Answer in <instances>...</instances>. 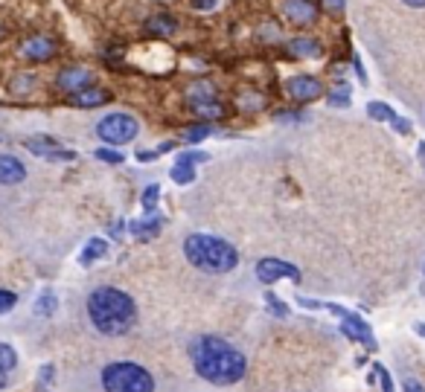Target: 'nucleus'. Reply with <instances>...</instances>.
<instances>
[{
  "mask_svg": "<svg viewBox=\"0 0 425 392\" xmlns=\"http://www.w3.org/2000/svg\"><path fill=\"white\" fill-rule=\"evenodd\" d=\"M323 9L329 15H341L344 12V0H323Z\"/></svg>",
  "mask_w": 425,
  "mask_h": 392,
  "instance_id": "33",
  "label": "nucleus"
},
{
  "mask_svg": "<svg viewBox=\"0 0 425 392\" xmlns=\"http://www.w3.org/2000/svg\"><path fill=\"white\" fill-rule=\"evenodd\" d=\"M172 180L190 186V183L196 180V169H193L190 163H175V166H172Z\"/></svg>",
  "mask_w": 425,
  "mask_h": 392,
  "instance_id": "20",
  "label": "nucleus"
},
{
  "mask_svg": "<svg viewBox=\"0 0 425 392\" xmlns=\"http://www.w3.org/2000/svg\"><path fill=\"white\" fill-rule=\"evenodd\" d=\"M90 82H93V70H88V67H64V70L59 73V87H61L64 93L85 90Z\"/></svg>",
  "mask_w": 425,
  "mask_h": 392,
  "instance_id": "11",
  "label": "nucleus"
},
{
  "mask_svg": "<svg viewBox=\"0 0 425 392\" xmlns=\"http://www.w3.org/2000/svg\"><path fill=\"white\" fill-rule=\"evenodd\" d=\"M97 134L102 142L108 145H123V142H131L137 137V119L128 116V114H111L105 116L100 125H97Z\"/></svg>",
  "mask_w": 425,
  "mask_h": 392,
  "instance_id": "6",
  "label": "nucleus"
},
{
  "mask_svg": "<svg viewBox=\"0 0 425 392\" xmlns=\"http://www.w3.org/2000/svg\"><path fill=\"white\" fill-rule=\"evenodd\" d=\"M282 15H286L292 23H315L318 6L312 0H286V4H282Z\"/></svg>",
  "mask_w": 425,
  "mask_h": 392,
  "instance_id": "12",
  "label": "nucleus"
},
{
  "mask_svg": "<svg viewBox=\"0 0 425 392\" xmlns=\"http://www.w3.org/2000/svg\"><path fill=\"white\" fill-rule=\"evenodd\" d=\"M27 149H30L32 154L50 157L53 152H59V140H56V137H32V140H27Z\"/></svg>",
  "mask_w": 425,
  "mask_h": 392,
  "instance_id": "18",
  "label": "nucleus"
},
{
  "mask_svg": "<svg viewBox=\"0 0 425 392\" xmlns=\"http://www.w3.org/2000/svg\"><path fill=\"white\" fill-rule=\"evenodd\" d=\"M111 99L108 90H100V87H85V90H76L70 93V102H73L76 108H100Z\"/></svg>",
  "mask_w": 425,
  "mask_h": 392,
  "instance_id": "14",
  "label": "nucleus"
},
{
  "mask_svg": "<svg viewBox=\"0 0 425 392\" xmlns=\"http://www.w3.org/2000/svg\"><path fill=\"white\" fill-rule=\"evenodd\" d=\"M56 308H59V300H56V293H50V290H44L41 297H38L35 314H38V317H50V314H56Z\"/></svg>",
  "mask_w": 425,
  "mask_h": 392,
  "instance_id": "19",
  "label": "nucleus"
},
{
  "mask_svg": "<svg viewBox=\"0 0 425 392\" xmlns=\"http://www.w3.org/2000/svg\"><path fill=\"white\" fill-rule=\"evenodd\" d=\"M20 56L27 61H50L56 56V41L47 35H32L20 44Z\"/></svg>",
  "mask_w": 425,
  "mask_h": 392,
  "instance_id": "10",
  "label": "nucleus"
},
{
  "mask_svg": "<svg viewBox=\"0 0 425 392\" xmlns=\"http://www.w3.org/2000/svg\"><path fill=\"white\" fill-rule=\"evenodd\" d=\"M23 178H27V166L12 154H0V183L12 186V183H20Z\"/></svg>",
  "mask_w": 425,
  "mask_h": 392,
  "instance_id": "13",
  "label": "nucleus"
},
{
  "mask_svg": "<svg viewBox=\"0 0 425 392\" xmlns=\"http://www.w3.org/2000/svg\"><path fill=\"white\" fill-rule=\"evenodd\" d=\"M256 276H259V282H265V285H274V282H280V279L297 282V279H300V271H297L294 264H289V262L268 256V259H263V262H256Z\"/></svg>",
  "mask_w": 425,
  "mask_h": 392,
  "instance_id": "8",
  "label": "nucleus"
},
{
  "mask_svg": "<svg viewBox=\"0 0 425 392\" xmlns=\"http://www.w3.org/2000/svg\"><path fill=\"white\" fill-rule=\"evenodd\" d=\"M373 378H379L382 381V392H393V384H390V375H388V369H385V366H379V363H376L373 366Z\"/></svg>",
  "mask_w": 425,
  "mask_h": 392,
  "instance_id": "28",
  "label": "nucleus"
},
{
  "mask_svg": "<svg viewBox=\"0 0 425 392\" xmlns=\"http://www.w3.org/2000/svg\"><path fill=\"white\" fill-rule=\"evenodd\" d=\"M289 53L297 59H318L321 44L315 38H294V41H289Z\"/></svg>",
  "mask_w": 425,
  "mask_h": 392,
  "instance_id": "15",
  "label": "nucleus"
},
{
  "mask_svg": "<svg viewBox=\"0 0 425 392\" xmlns=\"http://www.w3.org/2000/svg\"><path fill=\"white\" fill-rule=\"evenodd\" d=\"M193 363L196 372L210 384H236L245 375V355L233 349L222 337H201L193 346Z\"/></svg>",
  "mask_w": 425,
  "mask_h": 392,
  "instance_id": "1",
  "label": "nucleus"
},
{
  "mask_svg": "<svg viewBox=\"0 0 425 392\" xmlns=\"http://www.w3.org/2000/svg\"><path fill=\"white\" fill-rule=\"evenodd\" d=\"M4 35H6V30H4V27H0V38H4Z\"/></svg>",
  "mask_w": 425,
  "mask_h": 392,
  "instance_id": "40",
  "label": "nucleus"
},
{
  "mask_svg": "<svg viewBox=\"0 0 425 392\" xmlns=\"http://www.w3.org/2000/svg\"><path fill=\"white\" fill-rule=\"evenodd\" d=\"M390 125H393L396 131H402V134H411V122H405L402 116H396V114H393V119H390Z\"/></svg>",
  "mask_w": 425,
  "mask_h": 392,
  "instance_id": "34",
  "label": "nucleus"
},
{
  "mask_svg": "<svg viewBox=\"0 0 425 392\" xmlns=\"http://www.w3.org/2000/svg\"><path fill=\"white\" fill-rule=\"evenodd\" d=\"M88 317H90V323L97 326V331L116 337L131 329L137 308L128 293L116 290V288H100L88 297Z\"/></svg>",
  "mask_w": 425,
  "mask_h": 392,
  "instance_id": "2",
  "label": "nucleus"
},
{
  "mask_svg": "<svg viewBox=\"0 0 425 392\" xmlns=\"http://www.w3.org/2000/svg\"><path fill=\"white\" fill-rule=\"evenodd\" d=\"M186 99H190L193 111L204 119H210V116L216 119V116L225 114V108L219 102V93H216V85L207 82V79H198V82H193L190 87H186Z\"/></svg>",
  "mask_w": 425,
  "mask_h": 392,
  "instance_id": "5",
  "label": "nucleus"
},
{
  "mask_svg": "<svg viewBox=\"0 0 425 392\" xmlns=\"http://www.w3.org/2000/svg\"><path fill=\"white\" fill-rule=\"evenodd\" d=\"M32 85H35V79H32V76H27V73H23V76H18V79L12 82V93L23 96V93H30V90H32Z\"/></svg>",
  "mask_w": 425,
  "mask_h": 392,
  "instance_id": "26",
  "label": "nucleus"
},
{
  "mask_svg": "<svg viewBox=\"0 0 425 392\" xmlns=\"http://www.w3.org/2000/svg\"><path fill=\"white\" fill-rule=\"evenodd\" d=\"M9 384V378H6V369H0V389H4Z\"/></svg>",
  "mask_w": 425,
  "mask_h": 392,
  "instance_id": "37",
  "label": "nucleus"
},
{
  "mask_svg": "<svg viewBox=\"0 0 425 392\" xmlns=\"http://www.w3.org/2000/svg\"><path fill=\"white\" fill-rule=\"evenodd\" d=\"M184 253L204 274H227L239 264V256H236V250L227 241L212 238V235H201V233L184 241Z\"/></svg>",
  "mask_w": 425,
  "mask_h": 392,
  "instance_id": "3",
  "label": "nucleus"
},
{
  "mask_svg": "<svg viewBox=\"0 0 425 392\" xmlns=\"http://www.w3.org/2000/svg\"><path fill=\"white\" fill-rule=\"evenodd\" d=\"M321 308H329V311H333V314H338L341 317V320H344V326H341V331L352 340V343H364V346L367 349H376V340H373V331H370V326L361 320V317L359 314H349V311H344V308H338V305H323L321 302Z\"/></svg>",
  "mask_w": 425,
  "mask_h": 392,
  "instance_id": "7",
  "label": "nucleus"
},
{
  "mask_svg": "<svg viewBox=\"0 0 425 392\" xmlns=\"http://www.w3.org/2000/svg\"><path fill=\"white\" fill-rule=\"evenodd\" d=\"M402 389H405V392H425V389H422L417 381H405V386H402Z\"/></svg>",
  "mask_w": 425,
  "mask_h": 392,
  "instance_id": "36",
  "label": "nucleus"
},
{
  "mask_svg": "<svg viewBox=\"0 0 425 392\" xmlns=\"http://www.w3.org/2000/svg\"><path fill=\"white\" fill-rule=\"evenodd\" d=\"M146 30H149L152 35H172V32L178 30V23H175L172 15H155V18L146 23Z\"/></svg>",
  "mask_w": 425,
  "mask_h": 392,
  "instance_id": "17",
  "label": "nucleus"
},
{
  "mask_svg": "<svg viewBox=\"0 0 425 392\" xmlns=\"http://www.w3.org/2000/svg\"><path fill=\"white\" fill-rule=\"evenodd\" d=\"M18 305V297L12 290H0V314H9Z\"/></svg>",
  "mask_w": 425,
  "mask_h": 392,
  "instance_id": "27",
  "label": "nucleus"
},
{
  "mask_svg": "<svg viewBox=\"0 0 425 392\" xmlns=\"http://www.w3.org/2000/svg\"><path fill=\"white\" fill-rule=\"evenodd\" d=\"M367 114H370L373 119H379V122H390V119H393V111H390L385 102H370V105H367Z\"/></svg>",
  "mask_w": 425,
  "mask_h": 392,
  "instance_id": "24",
  "label": "nucleus"
},
{
  "mask_svg": "<svg viewBox=\"0 0 425 392\" xmlns=\"http://www.w3.org/2000/svg\"><path fill=\"white\" fill-rule=\"evenodd\" d=\"M157 195H160V186H157V183H149L146 192H143V212H146V215H155Z\"/></svg>",
  "mask_w": 425,
  "mask_h": 392,
  "instance_id": "23",
  "label": "nucleus"
},
{
  "mask_svg": "<svg viewBox=\"0 0 425 392\" xmlns=\"http://www.w3.org/2000/svg\"><path fill=\"white\" fill-rule=\"evenodd\" d=\"M204 160H207V154H204V152H186V154H181V157H178V163H190V166L204 163Z\"/></svg>",
  "mask_w": 425,
  "mask_h": 392,
  "instance_id": "31",
  "label": "nucleus"
},
{
  "mask_svg": "<svg viewBox=\"0 0 425 392\" xmlns=\"http://www.w3.org/2000/svg\"><path fill=\"white\" fill-rule=\"evenodd\" d=\"M405 4H411V6H425V0H405Z\"/></svg>",
  "mask_w": 425,
  "mask_h": 392,
  "instance_id": "38",
  "label": "nucleus"
},
{
  "mask_svg": "<svg viewBox=\"0 0 425 392\" xmlns=\"http://www.w3.org/2000/svg\"><path fill=\"white\" fill-rule=\"evenodd\" d=\"M210 125H196V128H190V131H186V142H201L204 137H210Z\"/></svg>",
  "mask_w": 425,
  "mask_h": 392,
  "instance_id": "29",
  "label": "nucleus"
},
{
  "mask_svg": "<svg viewBox=\"0 0 425 392\" xmlns=\"http://www.w3.org/2000/svg\"><path fill=\"white\" fill-rule=\"evenodd\" d=\"M97 160L116 166V163H123V154H120V152H111V149H97Z\"/></svg>",
  "mask_w": 425,
  "mask_h": 392,
  "instance_id": "30",
  "label": "nucleus"
},
{
  "mask_svg": "<svg viewBox=\"0 0 425 392\" xmlns=\"http://www.w3.org/2000/svg\"><path fill=\"white\" fill-rule=\"evenodd\" d=\"M102 386L108 392H152V375L137 363H111L102 369Z\"/></svg>",
  "mask_w": 425,
  "mask_h": 392,
  "instance_id": "4",
  "label": "nucleus"
},
{
  "mask_svg": "<svg viewBox=\"0 0 425 392\" xmlns=\"http://www.w3.org/2000/svg\"><path fill=\"white\" fill-rule=\"evenodd\" d=\"M15 363H18V355L12 346H6V343H0V369H15Z\"/></svg>",
  "mask_w": 425,
  "mask_h": 392,
  "instance_id": "25",
  "label": "nucleus"
},
{
  "mask_svg": "<svg viewBox=\"0 0 425 392\" xmlns=\"http://www.w3.org/2000/svg\"><path fill=\"white\" fill-rule=\"evenodd\" d=\"M108 253V244L102 241V238H90L88 244H85V250H82V256H79V262L88 267V264H93L97 259H102Z\"/></svg>",
  "mask_w": 425,
  "mask_h": 392,
  "instance_id": "16",
  "label": "nucleus"
},
{
  "mask_svg": "<svg viewBox=\"0 0 425 392\" xmlns=\"http://www.w3.org/2000/svg\"><path fill=\"white\" fill-rule=\"evenodd\" d=\"M160 224H163V221H160V218L155 215V218H152V221H140V224H131V230H134V233H137L140 238H143V235L149 238V235H155V233L160 230Z\"/></svg>",
  "mask_w": 425,
  "mask_h": 392,
  "instance_id": "22",
  "label": "nucleus"
},
{
  "mask_svg": "<svg viewBox=\"0 0 425 392\" xmlns=\"http://www.w3.org/2000/svg\"><path fill=\"white\" fill-rule=\"evenodd\" d=\"M265 302H268V308H271L277 317H286V314H289V308H286V305H280V300L274 297V293H268V297H265Z\"/></svg>",
  "mask_w": 425,
  "mask_h": 392,
  "instance_id": "32",
  "label": "nucleus"
},
{
  "mask_svg": "<svg viewBox=\"0 0 425 392\" xmlns=\"http://www.w3.org/2000/svg\"><path fill=\"white\" fill-rule=\"evenodd\" d=\"M193 6H196V9H201V12H207V9L216 6V0H193Z\"/></svg>",
  "mask_w": 425,
  "mask_h": 392,
  "instance_id": "35",
  "label": "nucleus"
},
{
  "mask_svg": "<svg viewBox=\"0 0 425 392\" xmlns=\"http://www.w3.org/2000/svg\"><path fill=\"white\" fill-rule=\"evenodd\" d=\"M352 102V96H349V87H335V90H329V105L333 108H347Z\"/></svg>",
  "mask_w": 425,
  "mask_h": 392,
  "instance_id": "21",
  "label": "nucleus"
},
{
  "mask_svg": "<svg viewBox=\"0 0 425 392\" xmlns=\"http://www.w3.org/2000/svg\"><path fill=\"white\" fill-rule=\"evenodd\" d=\"M417 334H422V337H425V326H422V323L417 326Z\"/></svg>",
  "mask_w": 425,
  "mask_h": 392,
  "instance_id": "39",
  "label": "nucleus"
},
{
  "mask_svg": "<svg viewBox=\"0 0 425 392\" xmlns=\"http://www.w3.org/2000/svg\"><path fill=\"white\" fill-rule=\"evenodd\" d=\"M286 93L297 102H312L323 93V85L315 76H292L286 82Z\"/></svg>",
  "mask_w": 425,
  "mask_h": 392,
  "instance_id": "9",
  "label": "nucleus"
}]
</instances>
